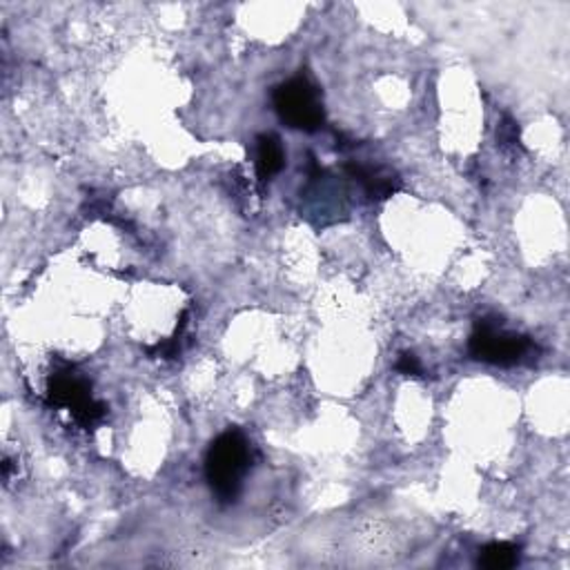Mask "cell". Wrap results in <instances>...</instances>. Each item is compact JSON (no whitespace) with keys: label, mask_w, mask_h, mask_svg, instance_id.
<instances>
[{"label":"cell","mask_w":570,"mask_h":570,"mask_svg":"<svg viewBox=\"0 0 570 570\" xmlns=\"http://www.w3.org/2000/svg\"><path fill=\"white\" fill-rule=\"evenodd\" d=\"M250 462V444L245 435L234 428L210 444L205 455V477L219 502L230 504L239 497Z\"/></svg>","instance_id":"cell-1"},{"label":"cell","mask_w":570,"mask_h":570,"mask_svg":"<svg viewBox=\"0 0 570 570\" xmlns=\"http://www.w3.org/2000/svg\"><path fill=\"white\" fill-rule=\"evenodd\" d=\"M468 352L477 361L508 368L537 352V346L528 337L504 332L502 319H479L468 341Z\"/></svg>","instance_id":"cell-2"},{"label":"cell","mask_w":570,"mask_h":570,"mask_svg":"<svg viewBox=\"0 0 570 570\" xmlns=\"http://www.w3.org/2000/svg\"><path fill=\"white\" fill-rule=\"evenodd\" d=\"M272 101L278 118L293 129L317 131L326 120L319 92L306 76H297L288 83H281L274 89Z\"/></svg>","instance_id":"cell-3"},{"label":"cell","mask_w":570,"mask_h":570,"mask_svg":"<svg viewBox=\"0 0 570 570\" xmlns=\"http://www.w3.org/2000/svg\"><path fill=\"white\" fill-rule=\"evenodd\" d=\"M48 401L50 405L67 408L70 412H74V419L85 428H92L94 423H98L107 410L103 403L92 399V390L87 381H83L72 372L52 374L48 383Z\"/></svg>","instance_id":"cell-4"},{"label":"cell","mask_w":570,"mask_h":570,"mask_svg":"<svg viewBox=\"0 0 570 570\" xmlns=\"http://www.w3.org/2000/svg\"><path fill=\"white\" fill-rule=\"evenodd\" d=\"M346 172L352 179H357L372 199H388L399 190V179L383 168H368V166L350 163V166H346Z\"/></svg>","instance_id":"cell-5"},{"label":"cell","mask_w":570,"mask_h":570,"mask_svg":"<svg viewBox=\"0 0 570 570\" xmlns=\"http://www.w3.org/2000/svg\"><path fill=\"white\" fill-rule=\"evenodd\" d=\"M285 166L281 140L274 134H261L256 138V175L261 181H270Z\"/></svg>","instance_id":"cell-6"},{"label":"cell","mask_w":570,"mask_h":570,"mask_svg":"<svg viewBox=\"0 0 570 570\" xmlns=\"http://www.w3.org/2000/svg\"><path fill=\"white\" fill-rule=\"evenodd\" d=\"M517 561H519V546L508 541L488 543L479 557V563L488 570H506L517 566Z\"/></svg>","instance_id":"cell-7"},{"label":"cell","mask_w":570,"mask_h":570,"mask_svg":"<svg viewBox=\"0 0 570 570\" xmlns=\"http://www.w3.org/2000/svg\"><path fill=\"white\" fill-rule=\"evenodd\" d=\"M394 368H397V372H401L405 377H423V366L419 363V359L412 352H403Z\"/></svg>","instance_id":"cell-8"}]
</instances>
